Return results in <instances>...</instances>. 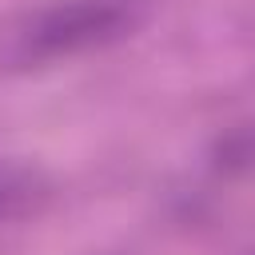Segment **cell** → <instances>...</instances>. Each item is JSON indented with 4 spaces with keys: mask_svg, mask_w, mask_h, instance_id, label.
Wrapping results in <instances>:
<instances>
[{
    "mask_svg": "<svg viewBox=\"0 0 255 255\" xmlns=\"http://www.w3.org/2000/svg\"><path fill=\"white\" fill-rule=\"evenodd\" d=\"M151 0H52L32 12L4 44L8 68H48L84 52H100L124 36H131Z\"/></svg>",
    "mask_w": 255,
    "mask_h": 255,
    "instance_id": "1",
    "label": "cell"
},
{
    "mask_svg": "<svg viewBox=\"0 0 255 255\" xmlns=\"http://www.w3.org/2000/svg\"><path fill=\"white\" fill-rule=\"evenodd\" d=\"M48 179L44 171L36 167H24V163H0V223L8 219H20L24 211L40 207L48 199Z\"/></svg>",
    "mask_w": 255,
    "mask_h": 255,
    "instance_id": "2",
    "label": "cell"
},
{
    "mask_svg": "<svg viewBox=\"0 0 255 255\" xmlns=\"http://www.w3.org/2000/svg\"><path fill=\"white\" fill-rule=\"evenodd\" d=\"M255 167V124L231 128L227 135L215 139L211 147V171L215 175H239Z\"/></svg>",
    "mask_w": 255,
    "mask_h": 255,
    "instance_id": "3",
    "label": "cell"
}]
</instances>
